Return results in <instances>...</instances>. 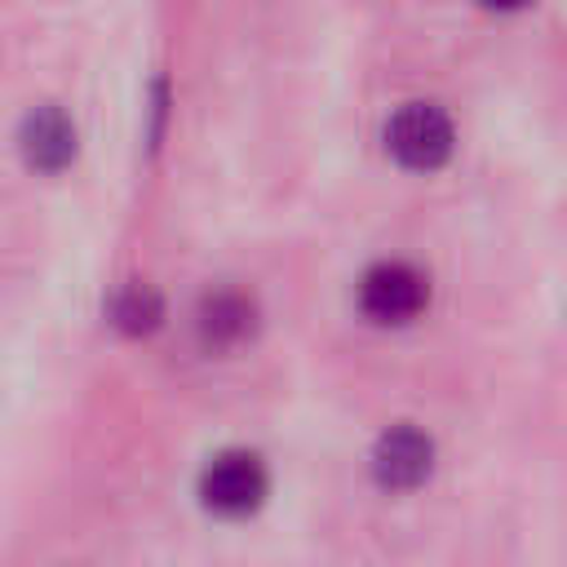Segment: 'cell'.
<instances>
[{
	"label": "cell",
	"mask_w": 567,
	"mask_h": 567,
	"mask_svg": "<svg viewBox=\"0 0 567 567\" xmlns=\"http://www.w3.org/2000/svg\"><path fill=\"white\" fill-rule=\"evenodd\" d=\"M385 146H390V155L403 168L430 173V168H439L452 155L456 128H452L443 106H434V102H403L390 115V124H385Z\"/></svg>",
	"instance_id": "1"
},
{
	"label": "cell",
	"mask_w": 567,
	"mask_h": 567,
	"mask_svg": "<svg viewBox=\"0 0 567 567\" xmlns=\"http://www.w3.org/2000/svg\"><path fill=\"white\" fill-rule=\"evenodd\" d=\"M266 465L257 452H244V447H226L217 452L204 474H199V501L213 509V514H226V518H239V514H252L261 501H266Z\"/></svg>",
	"instance_id": "2"
},
{
	"label": "cell",
	"mask_w": 567,
	"mask_h": 567,
	"mask_svg": "<svg viewBox=\"0 0 567 567\" xmlns=\"http://www.w3.org/2000/svg\"><path fill=\"white\" fill-rule=\"evenodd\" d=\"M430 279L412 261H377L359 279V306L377 323H408L425 310Z\"/></svg>",
	"instance_id": "3"
},
{
	"label": "cell",
	"mask_w": 567,
	"mask_h": 567,
	"mask_svg": "<svg viewBox=\"0 0 567 567\" xmlns=\"http://www.w3.org/2000/svg\"><path fill=\"white\" fill-rule=\"evenodd\" d=\"M434 470V443L425 430L416 425H390L377 443H372V478L390 492H408L416 483H425Z\"/></svg>",
	"instance_id": "4"
},
{
	"label": "cell",
	"mask_w": 567,
	"mask_h": 567,
	"mask_svg": "<svg viewBox=\"0 0 567 567\" xmlns=\"http://www.w3.org/2000/svg\"><path fill=\"white\" fill-rule=\"evenodd\" d=\"M18 151L31 168L40 173H58L75 159V124L66 120L62 106L44 102V106H31L18 124Z\"/></svg>",
	"instance_id": "5"
},
{
	"label": "cell",
	"mask_w": 567,
	"mask_h": 567,
	"mask_svg": "<svg viewBox=\"0 0 567 567\" xmlns=\"http://www.w3.org/2000/svg\"><path fill=\"white\" fill-rule=\"evenodd\" d=\"M252 301L235 288H217L199 301V337L208 346H235L252 332Z\"/></svg>",
	"instance_id": "6"
},
{
	"label": "cell",
	"mask_w": 567,
	"mask_h": 567,
	"mask_svg": "<svg viewBox=\"0 0 567 567\" xmlns=\"http://www.w3.org/2000/svg\"><path fill=\"white\" fill-rule=\"evenodd\" d=\"M106 315H111V323H115L120 332L142 337V332H155V328H159V319H164V301H159V292H155L151 284L128 279V284H120V288L111 292Z\"/></svg>",
	"instance_id": "7"
},
{
	"label": "cell",
	"mask_w": 567,
	"mask_h": 567,
	"mask_svg": "<svg viewBox=\"0 0 567 567\" xmlns=\"http://www.w3.org/2000/svg\"><path fill=\"white\" fill-rule=\"evenodd\" d=\"M164 111H168V84L155 80V89H151V146H155L159 133H164Z\"/></svg>",
	"instance_id": "8"
}]
</instances>
